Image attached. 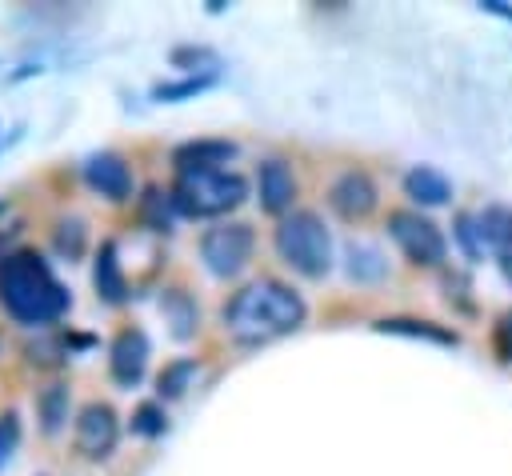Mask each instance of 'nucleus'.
I'll return each instance as SVG.
<instances>
[{"mask_svg": "<svg viewBox=\"0 0 512 476\" xmlns=\"http://www.w3.org/2000/svg\"><path fill=\"white\" fill-rule=\"evenodd\" d=\"M456 240L468 252V260H480L484 256V236H480V220L476 216H468V212L456 216Z\"/></svg>", "mask_w": 512, "mask_h": 476, "instance_id": "26", "label": "nucleus"}, {"mask_svg": "<svg viewBox=\"0 0 512 476\" xmlns=\"http://www.w3.org/2000/svg\"><path fill=\"white\" fill-rule=\"evenodd\" d=\"M376 196V180L364 168H344L328 188V204L340 220H364L376 208Z\"/></svg>", "mask_w": 512, "mask_h": 476, "instance_id": "9", "label": "nucleus"}, {"mask_svg": "<svg viewBox=\"0 0 512 476\" xmlns=\"http://www.w3.org/2000/svg\"><path fill=\"white\" fill-rule=\"evenodd\" d=\"M68 408H72L68 384H60V380H56V384H48V388H40V392H36V420H40V428H44L48 436L64 428Z\"/></svg>", "mask_w": 512, "mask_h": 476, "instance_id": "18", "label": "nucleus"}, {"mask_svg": "<svg viewBox=\"0 0 512 476\" xmlns=\"http://www.w3.org/2000/svg\"><path fill=\"white\" fill-rule=\"evenodd\" d=\"M52 248H56L64 260H80L84 248H88V228H84V220H80V216L60 220V224L52 228Z\"/></svg>", "mask_w": 512, "mask_h": 476, "instance_id": "20", "label": "nucleus"}, {"mask_svg": "<svg viewBox=\"0 0 512 476\" xmlns=\"http://www.w3.org/2000/svg\"><path fill=\"white\" fill-rule=\"evenodd\" d=\"M0 304L16 324L40 328V324L60 320L68 312L72 296L52 276V268L40 252L20 248V252L0 256Z\"/></svg>", "mask_w": 512, "mask_h": 476, "instance_id": "2", "label": "nucleus"}, {"mask_svg": "<svg viewBox=\"0 0 512 476\" xmlns=\"http://www.w3.org/2000/svg\"><path fill=\"white\" fill-rule=\"evenodd\" d=\"M304 316H308V308H304L300 292L284 280H272V276H260V280L244 284L240 292H232V300L220 312L224 332L236 344L280 340V336L296 332L304 324Z\"/></svg>", "mask_w": 512, "mask_h": 476, "instance_id": "1", "label": "nucleus"}, {"mask_svg": "<svg viewBox=\"0 0 512 476\" xmlns=\"http://www.w3.org/2000/svg\"><path fill=\"white\" fill-rule=\"evenodd\" d=\"M72 440H76V452H80L84 460H108L112 448H116V440H120L116 408L104 404V400H88V404L76 412Z\"/></svg>", "mask_w": 512, "mask_h": 476, "instance_id": "7", "label": "nucleus"}, {"mask_svg": "<svg viewBox=\"0 0 512 476\" xmlns=\"http://www.w3.org/2000/svg\"><path fill=\"white\" fill-rule=\"evenodd\" d=\"M252 248H256V236H252V228L240 224V220L216 224V228H208V232L200 236V260H204V268H208L212 276H220V280L236 276V272L252 260Z\"/></svg>", "mask_w": 512, "mask_h": 476, "instance_id": "6", "label": "nucleus"}, {"mask_svg": "<svg viewBox=\"0 0 512 476\" xmlns=\"http://www.w3.org/2000/svg\"><path fill=\"white\" fill-rule=\"evenodd\" d=\"M228 160H236V144L232 140H188L172 152L176 172H216Z\"/></svg>", "mask_w": 512, "mask_h": 476, "instance_id": "12", "label": "nucleus"}, {"mask_svg": "<svg viewBox=\"0 0 512 476\" xmlns=\"http://www.w3.org/2000/svg\"><path fill=\"white\" fill-rule=\"evenodd\" d=\"M16 444H20V416L8 408V412H0V468L12 460Z\"/></svg>", "mask_w": 512, "mask_h": 476, "instance_id": "27", "label": "nucleus"}, {"mask_svg": "<svg viewBox=\"0 0 512 476\" xmlns=\"http://www.w3.org/2000/svg\"><path fill=\"white\" fill-rule=\"evenodd\" d=\"M172 68H184L188 76H200V72H216V52L212 48H200V44H180L172 48Z\"/></svg>", "mask_w": 512, "mask_h": 476, "instance_id": "24", "label": "nucleus"}, {"mask_svg": "<svg viewBox=\"0 0 512 476\" xmlns=\"http://www.w3.org/2000/svg\"><path fill=\"white\" fill-rule=\"evenodd\" d=\"M84 180H88L92 192H100L112 204L132 196V168H128V160L120 152H92L84 160Z\"/></svg>", "mask_w": 512, "mask_h": 476, "instance_id": "10", "label": "nucleus"}, {"mask_svg": "<svg viewBox=\"0 0 512 476\" xmlns=\"http://www.w3.org/2000/svg\"><path fill=\"white\" fill-rule=\"evenodd\" d=\"M388 272V264H384V256L376 252V248H368V244H348V276L356 280V284H372V280H380Z\"/></svg>", "mask_w": 512, "mask_h": 476, "instance_id": "21", "label": "nucleus"}, {"mask_svg": "<svg viewBox=\"0 0 512 476\" xmlns=\"http://www.w3.org/2000/svg\"><path fill=\"white\" fill-rule=\"evenodd\" d=\"M380 332H396V336H420V340H432V344H456V332L440 328V324H428V320H404V316H392V320H380L376 324Z\"/></svg>", "mask_w": 512, "mask_h": 476, "instance_id": "19", "label": "nucleus"}, {"mask_svg": "<svg viewBox=\"0 0 512 476\" xmlns=\"http://www.w3.org/2000/svg\"><path fill=\"white\" fill-rule=\"evenodd\" d=\"M256 192H260V208L264 212L288 216V208L296 200V176H292V168L284 160H276V156L260 160V168H256Z\"/></svg>", "mask_w": 512, "mask_h": 476, "instance_id": "11", "label": "nucleus"}, {"mask_svg": "<svg viewBox=\"0 0 512 476\" xmlns=\"http://www.w3.org/2000/svg\"><path fill=\"white\" fill-rule=\"evenodd\" d=\"M404 192H408V200L436 208V204H448V196H452V184H448V180H444L436 168H428V164H416V168L404 176Z\"/></svg>", "mask_w": 512, "mask_h": 476, "instance_id": "16", "label": "nucleus"}, {"mask_svg": "<svg viewBox=\"0 0 512 476\" xmlns=\"http://www.w3.org/2000/svg\"><path fill=\"white\" fill-rule=\"evenodd\" d=\"M92 284H96V296L104 304H124L128 300V280H124V268L116 260V240H104L96 260H92Z\"/></svg>", "mask_w": 512, "mask_h": 476, "instance_id": "14", "label": "nucleus"}, {"mask_svg": "<svg viewBox=\"0 0 512 476\" xmlns=\"http://www.w3.org/2000/svg\"><path fill=\"white\" fill-rule=\"evenodd\" d=\"M212 84H216V72H200V76H184L176 84H156L152 96L156 100H188V96H196V92H204Z\"/></svg>", "mask_w": 512, "mask_h": 476, "instance_id": "25", "label": "nucleus"}, {"mask_svg": "<svg viewBox=\"0 0 512 476\" xmlns=\"http://www.w3.org/2000/svg\"><path fill=\"white\" fill-rule=\"evenodd\" d=\"M388 236L396 240V248H400L412 264L436 268V264H444V256H448L444 232H440L428 216H420V212H408V208L388 212Z\"/></svg>", "mask_w": 512, "mask_h": 476, "instance_id": "5", "label": "nucleus"}, {"mask_svg": "<svg viewBox=\"0 0 512 476\" xmlns=\"http://www.w3.org/2000/svg\"><path fill=\"white\" fill-rule=\"evenodd\" d=\"M172 208H176V200H172V192H164L160 184H148L144 188V196L136 200V216H140V224L144 228H152V232H172Z\"/></svg>", "mask_w": 512, "mask_h": 476, "instance_id": "17", "label": "nucleus"}, {"mask_svg": "<svg viewBox=\"0 0 512 476\" xmlns=\"http://www.w3.org/2000/svg\"><path fill=\"white\" fill-rule=\"evenodd\" d=\"M192 376H196V360L192 356H180V360L164 364V372L156 376V392L164 400H176V396H184V388H188Z\"/></svg>", "mask_w": 512, "mask_h": 476, "instance_id": "22", "label": "nucleus"}, {"mask_svg": "<svg viewBox=\"0 0 512 476\" xmlns=\"http://www.w3.org/2000/svg\"><path fill=\"white\" fill-rule=\"evenodd\" d=\"M244 196H248V180L240 172H228V168H216V172H176V184H172L176 212H184L192 220L224 216V212L240 208Z\"/></svg>", "mask_w": 512, "mask_h": 476, "instance_id": "4", "label": "nucleus"}, {"mask_svg": "<svg viewBox=\"0 0 512 476\" xmlns=\"http://www.w3.org/2000/svg\"><path fill=\"white\" fill-rule=\"evenodd\" d=\"M276 252L292 272L308 280H320L332 268V236L324 220L308 208H296L276 224Z\"/></svg>", "mask_w": 512, "mask_h": 476, "instance_id": "3", "label": "nucleus"}, {"mask_svg": "<svg viewBox=\"0 0 512 476\" xmlns=\"http://www.w3.org/2000/svg\"><path fill=\"white\" fill-rule=\"evenodd\" d=\"M496 352L504 360H512V312H504L500 324H496Z\"/></svg>", "mask_w": 512, "mask_h": 476, "instance_id": "28", "label": "nucleus"}, {"mask_svg": "<svg viewBox=\"0 0 512 476\" xmlns=\"http://www.w3.org/2000/svg\"><path fill=\"white\" fill-rule=\"evenodd\" d=\"M148 356H152V344L140 328H120L108 344V372L120 388H136L144 380V368H148Z\"/></svg>", "mask_w": 512, "mask_h": 476, "instance_id": "8", "label": "nucleus"}, {"mask_svg": "<svg viewBox=\"0 0 512 476\" xmlns=\"http://www.w3.org/2000/svg\"><path fill=\"white\" fill-rule=\"evenodd\" d=\"M160 312H164V320H168L176 340H192L200 332V308H196V300L184 288H164Z\"/></svg>", "mask_w": 512, "mask_h": 476, "instance_id": "15", "label": "nucleus"}, {"mask_svg": "<svg viewBox=\"0 0 512 476\" xmlns=\"http://www.w3.org/2000/svg\"><path fill=\"white\" fill-rule=\"evenodd\" d=\"M128 428H132L136 436H144V440H152V436H164V428H168V412H164V404H156V400H144V404H136V408H132V420H128Z\"/></svg>", "mask_w": 512, "mask_h": 476, "instance_id": "23", "label": "nucleus"}, {"mask_svg": "<svg viewBox=\"0 0 512 476\" xmlns=\"http://www.w3.org/2000/svg\"><path fill=\"white\" fill-rule=\"evenodd\" d=\"M476 220H480V236H484V244L492 248L500 272L512 280V208H504V204H488Z\"/></svg>", "mask_w": 512, "mask_h": 476, "instance_id": "13", "label": "nucleus"}]
</instances>
